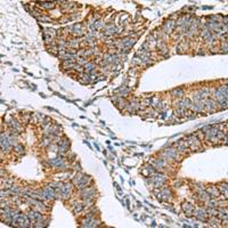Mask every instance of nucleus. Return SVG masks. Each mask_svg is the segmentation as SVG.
<instances>
[{"label":"nucleus","mask_w":228,"mask_h":228,"mask_svg":"<svg viewBox=\"0 0 228 228\" xmlns=\"http://www.w3.org/2000/svg\"><path fill=\"white\" fill-rule=\"evenodd\" d=\"M60 193H62V195H63V197H69L70 195V185H64L63 187H62V189H60Z\"/></svg>","instance_id":"nucleus-1"},{"label":"nucleus","mask_w":228,"mask_h":228,"mask_svg":"<svg viewBox=\"0 0 228 228\" xmlns=\"http://www.w3.org/2000/svg\"><path fill=\"white\" fill-rule=\"evenodd\" d=\"M43 196L46 198H52V196H54V192H52V189L50 188V187H47L46 189L43 190Z\"/></svg>","instance_id":"nucleus-2"},{"label":"nucleus","mask_w":228,"mask_h":228,"mask_svg":"<svg viewBox=\"0 0 228 228\" xmlns=\"http://www.w3.org/2000/svg\"><path fill=\"white\" fill-rule=\"evenodd\" d=\"M182 210L185 211L188 215H190V213L193 212V207H192L190 204H188V203H185V204L182 205Z\"/></svg>","instance_id":"nucleus-3"},{"label":"nucleus","mask_w":228,"mask_h":228,"mask_svg":"<svg viewBox=\"0 0 228 228\" xmlns=\"http://www.w3.org/2000/svg\"><path fill=\"white\" fill-rule=\"evenodd\" d=\"M167 155H168L169 157H176L177 151L176 150H168V151H167Z\"/></svg>","instance_id":"nucleus-4"},{"label":"nucleus","mask_w":228,"mask_h":228,"mask_svg":"<svg viewBox=\"0 0 228 228\" xmlns=\"http://www.w3.org/2000/svg\"><path fill=\"white\" fill-rule=\"evenodd\" d=\"M182 90L181 89H175V90L172 91V95L176 96V97H180V96H182Z\"/></svg>","instance_id":"nucleus-5"},{"label":"nucleus","mask_w":228,"mask_h":228,"mask_svg":"<svg viewBox=\"0 0 228 228\" xmlns=\"http://www.w3.org/2000/svg\"><path fill=\"white\" fill-rule=\"evenodd\" d=\"M181 105H182V106H185V107H189V106H190V102L188 100V99H185V100L181 103Z\"/></svg>","instance_id":"nucleus-6"},{"label":"nucleus","mask_w":228,"mask_h":228,"mask_svg":"<svg viewBox=\"0 0 228 228\" xmlns=\"http://www.w3.org/2000/svg\"><path fill=\"white\" fill-rule=\"evenodd\" d=\"M82 209V205L81 204H75V207H74V212L77 213V212H79V211Z\"/></svg>","instance_id":"nucleus-7"}]
</instances>
